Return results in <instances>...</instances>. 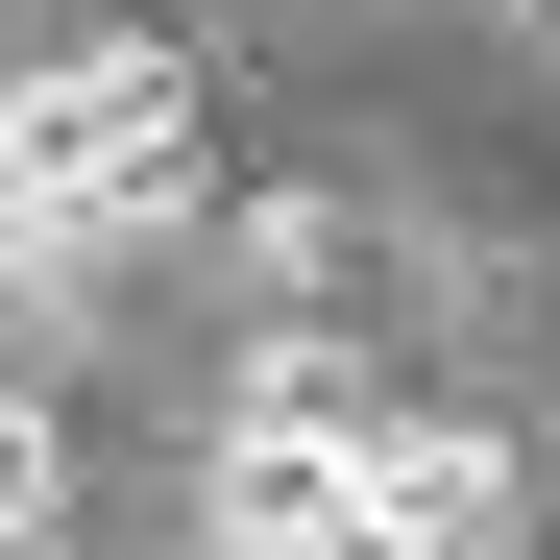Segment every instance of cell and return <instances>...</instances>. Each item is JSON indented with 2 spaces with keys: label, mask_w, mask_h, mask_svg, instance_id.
Instances as JSON below:
<instances>
[{
  "label": "cell",
  "mask_w": 560,
  "mask_h": 560,
  "mask_svg": "<svg viewBox=\"0 0 560 560\" xmlns=\"http://www.w3.org/2000/svg\"><path fill=\"white\" fill-rule=\"evenodd\" d=\"M49 512H73V415H49V390H0V560H25Z\"/></svg>",
  "instance_id": "4"
},
{
  "label": "cell",
  "mask_w": 560,
  "mask_h": 560,
  "mask_svg": "<svg viewBox=\"0 0 560 560\" xmlns=\"http://www.w3.org/2000/svg\"><path fill=\"white\" fill-rule=\"evenodd\" d=\"M365 512H390V560H536V463L488 415H390L365 439Z\"/></svg>",
  "instance_id": "2"
},
{
  "label": "cell",
  "mask_w": 560,
  "mask_h": 560,
  "mask_svg": "<svg viewBox=\"0 0 560 560\" xmlns=\"http://www.w3.org/2000/svg\"><path fill=\"white\" fill-rule=\"evenodd\" d=\"M196 171H220L196 49H49V73H0V293L73 317L98 244H171V220H196Z\"/></svg>",
  "instance_id": "1"
},
{
  "label": "cell",
  "mask_w": 560,
  "mask_h": 560,
  "mask_svg": "<svg viewBox=\"0 0 560 560\" xmlns=\"http://www.w3.org/2000/svg\"><path fill=\"white\" fill-rule=\"evenodd\" d=\"M220 560H390V512H365V439H268V415H220Z\"/></svg>",
  "instance_id": "3"
}]
</instances>
